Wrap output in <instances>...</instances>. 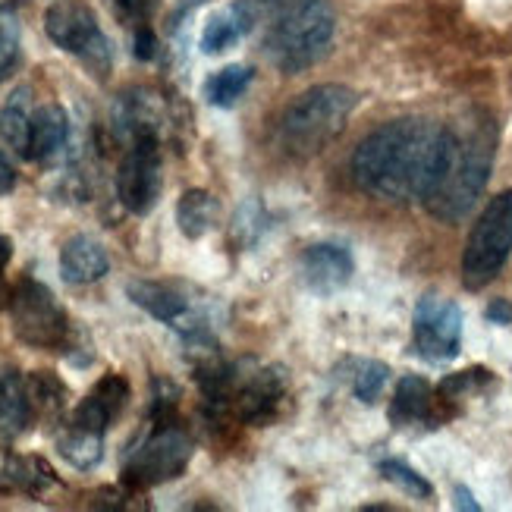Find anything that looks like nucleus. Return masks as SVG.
I'll use <instances>...</instances> for the list:
<instances>
[{
	"instance_id": "16",
	"label": "nucleus",
	"mask_w": 512,
	"mask_h": 512,
	"mask_svg": "<svg viewBox=\"0 0 512 512\" xmlns=\"http://www.w3.org/2000/svg\"><path fill=\"white\" fill-rule=\"evenodd\" d=\"M258 26V10L252 0H236L227 10H220L208 19L202 32V51L205 54H224L246 38Z\"/></svg>"
},
{
	"instance_id": "8",
	"label": "nucleus",
	"mask_w": 512,
	"mask_h": 512,
	"mask_svg": "<svg viewBox=\"0 0 512 512\" xmlns=\"http://www.w3.org/2000/svg\"><path fill=\"white\" fill-rule=\"evenodd\" d=\"M44 32L60 51L79 57L88 70H95L98 76L110 73L114 54H110V41L92 7L79 4V0H57L44 13Z\"/></svg>"
},
{
	"instance_id": "9",
	"label": "nucleus",
	"mask_w": 512,
	"mask_h": 512,
	"mask_svg": "<svg viewBox=\"0 0 512 512\" xmlns=\"http://www.w3.org/2000/svg\"><path fill=\"white\" fill-rule=\"evenodd\" d=\"M412 349L434 365L453 362L462 349V308L437 293L421 296L412 315Z\"/></svg>"
},
{
	"instance_id": "30",
	"label": "nucleus",
	"mask_w": 512,
	"mask_h": 512,
	"mask_svg": "<svg viewBox=\"0 0 512 512\" xmlns=\"http://www.w3.org/2000/svg\"><path fill=\"white\" fill-rule=\"evenodd\" d=\"M161 0H114V10L129 26H148V19L154 16Z\"/></svg>"
},
{
	"instance_id": "29",
	"label": "nucleus",
	"mask_w": 512,
	"mask_h": 512,
	"mask_svg": "<svg viewBox=\"0 0 512 512\" xmlns=\"http://www.w3.org/2000/svg\"><path fill=\"white\" fill-rule=\"evenodd\" d=\"M264 211H261V205L255 202V198H249L246 205H239V211H236V220H233V239L239 242V249L242 246H255V242L261 239V233L267 230V224H264Z\"/></svg>"
},
{
	"instance_id": "25",
	"label": "nucleus",
	"mask_w": 512,
	"mask_h": 512,
	"mask_svg": "<svg viewBox=\"0 0 512 512\" xmlns=\"http://www.w3.org/2000/svg\"><path fill=\"white\" fill-rule=\"evenodd\" d=\"M29 129H32L29 92H16L4 107H0V139H4L13 151L29 158Z\"/></svg>"
},
{
	"instance_id": "33",
	"label": "nucleus",
	"mask_w": 512,
	"mask_h": 512,
	"mask_svg": "<svg viewBox=\"0 0 512 512\" xmlns=\"http://www.w3.org/2000/svg\"><path fill=\"white\" fill-rule=\"evenodd\" d=\"M13 189H16V170L4 154H0V195H10Z\"/></svg>"
},
{
	"instance_id": "20",
	"label": "nucleus",
	"mask_w": 512,
	"mask_h": 512,
	"mask_svg": "<svg viewBox=\"0 0 512 512\" xmlns=\"http://www.w3.org/2000/svg\"><path fill=\"white\" fill-rule=\"evenodd\" d=\"M57 450L60 456L73 465V469L79 472H88V469H95V465L101 462L104 456V434L101 431H92V428H85L79 425V421H66L60 437H57Z\"/></svg>"
},
{
	"instance_id": "32",
	"label": "nucleus",
	"mask_w": 512,
	"mask_h": 512,
	"mask_svg": "<svg viewBox=\"0 0 512 512\" xmlns=\"http://www.w3.org/2000/svg\"><path fill=\"white\" fill-rule=\"evenodd\" d=\"M484 318L491 321V324H497V327L512 324V302H509V299H494L491 305H487Z\"/></svg>"
},
{
	"instance_id": "19",
	"label": "nucleus",
	"mask_w": 512,
	"mask_h": 512,
	"mask_svg": "<svg viewBox=\"0 0 512 512\" xmlns=\"http://www.w3.org/2000/svg\"><path fill=\"white\" fill-rule=\"evenodd\" d=\"M57 484V475L41 456H7L0 465V491L41 497L48 487Z\"/></svg>"
},
{
	"instance_id": "21",
	"label": "nucleus",
	"mask_w": 512,
	"mask_h": 512,
	"mask_svg": "<svg viewBox=\"0 0 512 512\" xmlns=\"http://www.w3.org/2000/svg\"><path fill=\"white\" fill-rule=\"evenodd\" d=\"M217 217H220V202L205 189H189L176 202V224H180V233L186 239L208 236L217 227Z\"/></svg>"
},
{
	"instance_id": "6",
	"label": "nucleus",
	"mask_w": 512,
	"mask_h": 512,
	"mask_svg": "<svg viewBox=\"0 0 512 512\" xmlns=\"http://www.w3.org/2000/svg\"><path fill=\"white\" fill-rule=\"evenodd\" d=\"M192 453L195 443L183 425H176V418L154 421L148 437L129 453L123 465V487H132V491L142 494L148 487L180 478L186 472V465L192 462Z\"/></svg>"
},
{
	"instance_id": "11",
	"label": "nucleus",
	"mask_w": 512,
	"mask_h": 512,
	"mask_svg": "<svg viewBox=\"0 0 512 512\" xmlns=\"http://www.w3.org/2000/svg\"><path fill=\"white\" fill-rule=\"evenodd\" d=\"M126 296L132 299V305H139L142 311H148L154 321L176 327V330L183 333V337H195V333H211L205 318L192 311V302L180 293V289H173L167 283L132 280L126 286Z\"/></svg>"
},
{
	"instance_id": "2",
	"label": "nucleus",
	"mask_w": 512,
	"mask_h": 512,
	"mask_svg": "<svg viewBox=\"0 0 512 512\" xmlns=\"http://www.w3.org/2000/svg\"><path fill=\"white\" fill-rule=\"evenodd\" d=\"M497 154V126L472 114L456 126L443 129V148L434 180L421 198L431 217L443 224H459L478 205V198L491 180Z\"/></svg>"
},
{
	"instance_id": "31",
	"label": "nucleus",
	"mask_w": 512,
	"mask_h": 512,
	"mask_svg": "<svg viewBox=\"0 0 512 512\" xmlns=\"http://www.w3.org/2000/svg\"><path fill=\"white\" fill-rule=\"evenodd\" d=\"M132 54L139 60H151L158 54V35L151 32V26H136V38H132Z\"/></svg>"
},
{
	"instance_id": "5",
	"label": "nucleus",
	"mask_w": 512,
	"mask_h": 512,
	"mask_svg": "<svg viewBox=\"0 0 512 512\" xmlns=\"http://www.w3.org/2000/svg\"><path fill=\"white\" fill-rule=\"evenodd\" d=\"M512 255V189L494 195L475 227L469 233L462 252V283L465 289H484L494 283Z\"/></svg>"
},
{
	"instance_id": "22",
	"label": "nucleus",
	"mask_w": 512,
	"mask_h": 512,
	"mask_svg": "<svg viewBox=\"0 0 512 512\" xmlns=\"http://www.w3.org/2000/svg\"><path fill=\"white\" fill-rule=\"evenodd\" d=\"M26 390H29L32 418L63 421L66 403H70V390H66V384L54 371H32L29 381H26Z\"/></svg>"
},
{
	"instance_id": "27",
	"label": "nucleus",
	"mask_w": 512,
	"mask_h": 512,
	"mask_svg": "<svg viewBox=\"0 0 512 512\" xmlns=\"http://www.w3.org/2000/svg\"><path fill=\"white\" fill-rule=\"evenodd\" d=\"M381 475H384L393 487H399V491L409 494V497H415V500H431V497H434L431 481H428L425 475H418V472L412 469V465L399 462V459H384V462H381Z\"/></svg>"
},
{
	"instance_id": "34",
	"label": "nucleus",
	"mask_w": 512,
	"mask_h": 512,
	"mask_svg": "<svg viewBox=\"0 0 512 512\" xmlns=\"http://www.w3.org/2000/svg\"><path fill=\"white\" fill-rule=\"evenodd\" d=\"M453 500H456V509H469V512H478L481 509V503L472 497L469 487H462V484L453 487Z\"/></svg>"
},
{
	"instance_id": "12",
	"label": "nucleus",
	"mask_w": 512,
	"mask_h": 512,
	"mask_svg": "<svg viewBox=\"0 0 512 512\" xmlns=\"http://www.w3.org/2000/svg\"><path fill=\"white\" fill-rule=\"evenodd\" d=\"M450 415H456V406L447 403L425 377H418V374L399 377L393 403H390V425H396V428H409V425L440 428Z\"/></svg>"
},
{
	"instance_id": "24",
	"label": "nucleus",
	"mask_w": 512,
	"mask_h": 512,
	"mask_svg": "<svg viewBox=\"0 0 512 512\" xmlns=\"http://www.w3.org/2000/svg\"><path fill=\"white\" fill-rule=\"evenodd\" d=\"M255 79L252 66H242V63H230L224 70H217L208 82H205V98L214 107H233L242 95L249 92V85Z\"/></svg>"
},
{
	"instance_id": "3",
	"label": "nucleus",
	"mask_w": 512,
	"mask_h": 512,
	"mask_svg": "<svg viewBox=\"0 0 512 512\" xmlns=\"http://www.w3.org/2000/svg\"><path fill=\"white\" fill-rule=\"evenodd\" d=\"M264 26L261 48L274 70L305 73L330 54L337 16L327 0H252Z\"/></svg>"
},
{
	"instance_id": "17",
	"label": "nucleus",
	"mask_w": 512,
	"mask_h": 512,
	"mask_svg": "<svg viewBox=\"0 0 512 512\" xmlns=\"http://www.w3.org/2000/svg\"><path fill=\"white\" fill-rule=\"evenodd\" d=\"M70 142V117L60 104H41L32 114L29 129V158L32 161H51Z\"/></svg>"
},
{
	"instance_id": "26",
	"label": "nucleus",
	"mask_w": 512,
	"mask_h": 512,
	"mask_svg": "<svg viewBox=\"0 0 512 512\" xmlns=\"http://www.w3.org/2000/svg\"><path fill=\"white\" fill-rule=\"evenodd\" d=\"M491 387H497V377L487 368H465L459 374H450L447 381L437 387V393L447 399V403L456 406L459 399L472 396V393H484V390H491Z\"/></svg>"
},
{
	"instance_id": "23",
	"label": "nucleus",
	"mask_w": 512,
	"mask_h": 512,
	"mask_svg": "<svg viewBox=\"0 0 512 512\" xmlns=\"http://www.w3.org/2000/svg\"><path fill=\"white\" fill-rule=\"evenodd\" d=\"M346 371V381L355 393V399L365 406H374L377 399H381L384 387L390 384V368L377 359H349L343 365Z\"/></svg>"
},
{
	"instance_id": "4",
	"label": "nucleus",
	"mask_w": 512,
	"mask_h": 512,
	"mask_svg": "<svg viewBox=\"0 0 512 512\" xmlns=\"http://www.w3.org/2000/svg\"><path fill=\"white\" fill-rule=\"evenodd\" d=\"M359 107V95L346 85H315L286 104L277 139L289 158H318L343 136V129Z\"/></svg>"
},
{
	"instance_id": "14",
	"label": "nucleus",
	"mask_w": 512,
	"mask_h": 512,
	"mask_svg": "<svg viewBox=\"0 0 512 512\" xmlns=\"http://www.w3.org/2000/svg\"><path fill=\"white\" fill-rule=\"evenodd\" d=\"M129 403V381L123 374H104L101 381L92 387V393H88L82 403L73 409V421H79V425L92 428V431H107L114 421L120 418V412L126 409Z\"/></svg>"
},
{
	"instance_id": "13",
	"label": "nucleus",
	"mask_w": 512,
	"mask_h": 512,
	"mask_svg": "<svg viewBox=\"0 0 512 512\" xmlns=\"http://www.w3.org/2000/svg\"><path fill=\"white\" fill-rule=\"evenodd\" d=\"M355 274V261L346 246L337 242H315L299 258V277L315 296H337L349 286Z\"/></svg>"
},
{
	"instance_id": "10",
	"label": "nucleus",
	"mask_w": 512,
	"mask_h": 512,
	"mask_svg": "<svg viewBox=\"0 0 512 512\" xmlns=\"http://www.w3.org/2000/svg\"><path fill=\"white\" fill-rule=\"evenodd\" d=\"M164 164H161V142L158 139H139L132 142L129 151L123 154L120 170H117V198L120 205L145 217L154 211L164 189Z\"/></svg>"
},
{
	"instance_id": "7",
	"label": "nucleus",
	"mask_w": 512,
	"mask_h": 512,
	"mask_svg": "<svg viewBox=\"0 0 512 512\" xmlns=\"http://www.w3.org/2000/svg\"><path fill=\"white\" fill-rule=\"evenodd\" d=\"M10 324L19 343L29 349L70 346V315L54 293L38 280H22L10 296Z\"/></svg>"
},
{
	"instance_id": "1",
	"label": "nucleus",
	"mask_w": 512,
	"mask_h": 512,
	"mask_svg": "<svg viewBox=\"0 0 512 512\" xmlns=\"http://www.w3.org/2000/svg\"><path fill=\"white\" fill-rule=\"evenodd\" d=\"M443 129L425 117H399L359 142L352 154V180L381 202H421L437 173Z\"/></svg>"
},
{
	"instance_id": "35",
	"label": "nucleus",
	"mask_w": 512,
	"mask_h": 512,
	"mask_svg": "<svg viewBox=\"0 0 512 512\" xmlns=\"http://www.w3.org/2000/svg\"><path fill=\"white\" fill-rule=\"evenodd\" d=\"M10 258H13V242L7 236H0V271L10 264Z\"/></svg>"
},
{
	"instance_id": "15",
	"label": "nucleus",
	"mask_w": 512,
	"mask_h": 512,
	"mask_svg": "<svg viewBox=\"0 0 512 512\" xmlns=\"http://www.w3.org/2000/svg\"><path fill=\"white\" fill-rule=\"evenodd\" d=\"M110 271V258L107 249L101 246L98 239L76 233L63 242L60 249V277L73 286H88L98 283L104 274Z\"/></svg>"
},
{
	"instance_id": "28",
	"label": "nucleus",
	"mask_w": 512,
	"mask_h": 512,
	"mask_svg": "<svg viewBox=\"0 0 512 512\" xmlns=\"http://www.w3.org/2000/svg\"><path fill=\"white\" fill-rule=\"evenodd\" d=\"M19 22L10 10H0V82H7L19 66Z\"/></svg>"
},
{
	"instance_id": "18",
	"label": "nucleus",
	"mask_w": 512,
	"mask_h": 512,
	"mask_svg": "<svg viewBox=\"0 0 512 512\" xmlns=\"http://www.w3.org/2000/svg\"><path fill=\"white\" fill-rule=\"evenodd\" d=\"M32 421L29 390L22 374L10 365H0V440H16Z\"/></svg>"
}]
</instances>
